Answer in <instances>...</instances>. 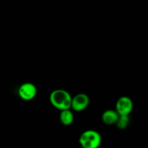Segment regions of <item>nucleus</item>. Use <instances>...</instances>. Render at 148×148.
I'll list each match as a JSON object with an SVG mask.
<instances>
[{"label":"nucleus","mask_w":148,"mask_h":148,"mask_svg":"<svg viewBox=\"0 0 148 148\" xmlns=\"http://www.w3.org/2000/svg\"><path fill=\"white\" fill-rule=\"evenodd\" d=\"M72 98V96L67 91L62 89L52 91L49 97L51 105L61 111L70 109Z\"/></svg>","instance_id":"nucleus-1"},{"label":"nucleus","mask_w":148,"mask_h":148,"mask_svg":"<svg viewBox=\"0 0 148 148\" xmlns=\"http://www.w3.org/2000/svg\"><path fill=\"white\" fill-rule=\"evenodd\" d=\"M101 136L95 130H87L80 135L79 144L82 148H98L101 144Z\"/></svg>","instance_id":"nucleus-2"},{"label":"nucleus","mask_w":148,"mask_h":148,"mask_svg":"<svg viewBox=\"0 0 148 148\" xmlns=\"http://www.w3.org/2000/svg\"><path fill=\"white\" fill-rule=\"evenodd\" d=\"M133 109V102L130 98L122 96L116 104V112L119 116H129Z\"/></svg>","instance_id":"nucleus-3"},{"label":"nucleus","mask_w":148,"mask_h":148,"mask_svg":"<svg viewBox=\"0 0 148 148\" xmlns=\"http://www.w3.org/2000/svg\"><path fill=\"white\" fill-rule=\"evenodd\" d=\"M19 96L24 101H29L33 100L37 94V89L34 84L25 82L20 85L18 90Z\"/></svg>","instance_id":"nucleus-4"},{"label":"nucleus","mask_w":148,"mask_h":148,"mask_svg":"<svg viewBox=\"0 0 148 148\" xmlns=\"http://www.w3.org/2000/svg\"><path fill=\"white\" fill-rule=\"evenodd\" d=\"M89 103L90 99L86 94H77L73 98H72L71 108L77 112H80L86 109L89 105Z\"/></svg>","instance_id":"nucleus-5"},{"label":"nucleus","mask_w":148,"mask_h":148,"mask_svg":"<svg viewBox=\"0 0 148 148\" xmlns=\"http://www.w3.org/2000/svg\"><path fill=\"white\" fill-rule=\"evenodd\" d=\"M119 116L116 112V111L106 110L102 114V121H103L104 124L107 125H113V124H116Z\"/></svg>","instance_id":"nucleus-6"},{"label":"nucleus","mask_w":148,"mask_h":148,"mask_svg":"<svg viewBox=\"0 0 148 148\" xmlns=\"http://www.w3.org/2000/svg\"><path fill=\"white\" fill-rule=\"evenodd\" d=\"M61 123L64 126H69L74 121V114L70 109L61 111L59 115Z\"/></svg>","instance_id":"nucleus-7"},{"label":"nucleus","mask_w":148,"mask_h":148,"mask_svg":"<svg viewBox=\"0 0 148 148\" xmlns=\"http://www.w3.org/2000/svg\"><path fill=\"white\" fill-rule=\"evenodd\" d=\"M130 121L129 116H119L116 124L119 130H125L128 127Z\"/></svg>","instance_id":"nucleus-8"}]
</instances>
